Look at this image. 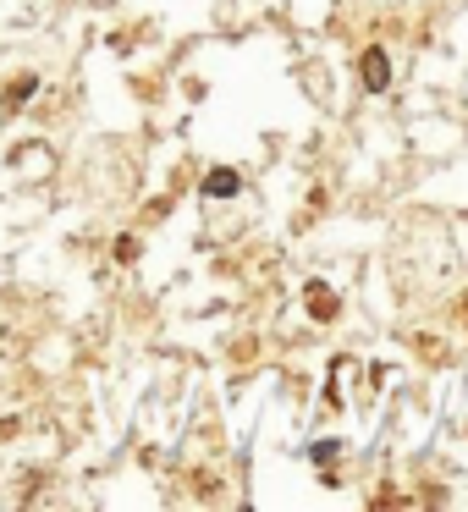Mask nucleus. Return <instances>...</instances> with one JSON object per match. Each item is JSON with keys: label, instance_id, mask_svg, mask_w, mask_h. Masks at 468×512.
<instances>
[{"label": "nucleus", "instance_id": "1", "mask_svg": "<svg viewBox=\"0 0 468 512\" xmlns=\"http://www.w3.org/2000/svg\"><path fill=\"white\" fill-rule=\"evenodd\" d=\"M391 83V61H386V50H364V89H386Z\"/></svg>", "mask_w": 468, "mask_h": 512}, {"label": "nucleus", "instance_id": "2", "mask_svg": "<svg viewBox=\"0 0 468 512\" xmlns=\"http://www.w3.org/2000/svg\"><path fill=\"white\" fill-rule=\"evenodd\" d=\"M204 193H210V199H226V193H237V171H210Z\"/></svg>", "mask_w": 468, "mask_h": 512}, {"label": "nucleus", "instance_id": "3", "mask_svg": "<svg viewBox=\"0 0 468 512\" xmlns=\"http://www.w3.org/2000/svg\"><path fill=\"white\" fill-rule=\"evenodd\" d=\"M309 303H314V314H320V320H331V314H336V298H331V287H320V281L309 287Z\"/></svg>", "mask_w": 468, "mask_h": 512}]
</instances>
